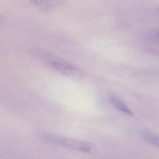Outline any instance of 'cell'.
<instances>
[{
    "label": "cell",
    "instance_id": "cell-3",
    "mask_svg": "<svg viewBox=\"0 0 159 159\" xmlns=\"http://www.w3.org/2000/svg\"><path fill=\"white\" fill-rule=\"evenodd\" d=\"M110 101L114 107L117 110L128 115H133V113L129 107L121 99L114 95L110 97Z\"/></svg>",
    "mask_w": 159,
    "mask_h": 159
},
{
    "label": "cell",
    "instance_id": "cell-2",
    "mask_svg": "<svg viewBox=\"0 0 159 159\" xmlns=\"http://www.w3.org/2000/svg\"><path fill=\"white\" fill-rule=\"evenodd\" d=\"M39 54L43 61L63 75L73 79L82 77V73L80 69L69 62L49 53L40 52Z\"/></svg>",
    "mask_w": 159,
    "mask_h": 159
},
{
    "label": "cell",
    "instance_id": "cell-6",
    "mask_svg": "<svg viewBox=\"0 0 159 159\" xmlns=\"http://www.w3.org/2000/svg\"><path fill=\"white\" fill-rule=\"evenodd\" d=\"M154 146H156V147L159 148V136L158 137V139H157V140H156Z\"/></svg>",
    "mask_w": 159,
    "mask_h": 159
},
{
    "label": "cell",
    "instance_id": "cell-1",
    "mask_svg": "<svg viewBox=\"0 0 159 159\" xmlns=\"http://www.w3.org/2000/svg\"><path fill=\"white\" fill-rule=\"evenodd\" d=\"M38 136L45 142L73 150L90 152L93 150L92 145L87 142L74 140L45 132H40L38 133Z\"/></svg>",
    "mask_w": 159,
    "mask_h": 159
},
{
    "label": "cell",
    "instance_id": "cell-4",
    "mask_svg": "<svg viewBox=\"0 0 159 159\" xmlns=\"http://www.w3.org/2000/svg\"><path fill=\"white\" fill-rule=\"evenodd\" d=\"M51 1H52V0H30V2L33 5L38 6L44 4L48 2Z\"/></svg>",
    "mask_w": 159,
    "mask_h": 159
},
{
    "label": "cell",
    "instance_id": "cell-7",
    "mask_svg": "<svg viewBox=\"0 0 159 159\" xmlns=\"http://www.w3.org/2000/svg\"><path fill=\"white\" fill-rule=\"evenodd\" d=\"M158 11H159V9H158Z\"/></svg>",
    "mask_w": 159,
    "mask_h": 159
},
{
    "label": "cell",
    "instance_id": "cell-5",
    "mask_svg": "<svg viewBox=\"0 0 159 159\" xmlns=\"http://www.w3.org/2000/svg\"><path fill=\"white\" fill-rule=\"evenodd\" d=\"M152 36L156 40L159 41V29L155 30V31L152 33Z\"/></svg>",
    "mask_w": 159,
    "mask_h": 159
}]
</instances>
